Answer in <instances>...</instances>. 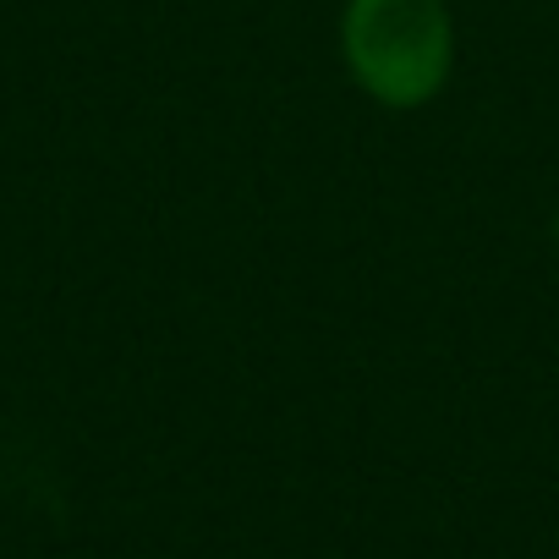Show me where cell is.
Listing matches in <instances>:
<instances>
[{"instance_id": "cell-1", "label": "cell", "mask_w": 559, "mask_h": 559, "mask_svg": "<svg viewBox=\"0 0 559 559\" xmlns=\"http://www.w3.org/2000/svg\"><path fill=\"white\" fill-rule=\"evenodd\" d=\"M341 61L384 110H423L455 72V17L444 0H346Z\"/></svg>"}, {"instance_id": "cell-2", "label": "cell", "mask_w": 559, "mask_h": 559, "mask_svg": "<svg viewBox=\"0 0 559 559\" xmlns=\"http://www.w3.org/2000/svg\"><path fill=\"white\" fill-rule=\"evenodd\" d=\"M548 236H554V247H559V209H554V219H548Z\"/></svg>"}]
</instances>
